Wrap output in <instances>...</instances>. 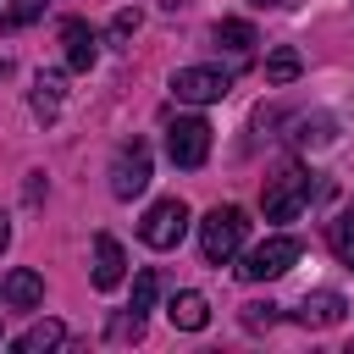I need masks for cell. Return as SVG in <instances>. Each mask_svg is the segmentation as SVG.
I'll return each instance as SVG.
<instances>
[{
  "instance_id": "6da1fadb",
  "label": "cell",
  "mask_w": 354,
  "mask_h": 354,
  "mask_svg": "<svg viewBox=\"0 0 354 354\" xmlns=\"http://www.w3.org/2000/svg\"><path fill=\"white\" fill-rule=\"evenodd\" d=\"M243 232H249V216H243L238 205H216V210L199 221V254H205L210 266H227V260L238 254Z\"/></svg>"
},
{
  "instance_id": "7a4b0ae2",
  "label": "cell",
  "mask_w": 354,
  "mask_h": 354,
  "mask_svg": "<svg viewBox=\"0 0 354 354\" xmlns=\"http://www.w3.org/2000/svg\"><path fill=\"white\" fill-rule=\"evenodd\" d=\"M260 205H266V221H293V216L310 205V171H299V166H282L277 177H266V194H260Z\"/></svg>"
},
{
  "instance_id": "3957f363",
  "label": "cell",
  "mask_w": 354,
  "mask_h": 354,
  "mask_svg": "<svg viewBox=\"0 0 354 354\" xmlns=\"http://www.w3.org/2000/svg\"><path fill=\"white\" fill-rule=\"evenodd\" d=\"M293 266H299V238L277 232V238H266V243H254V249L243 254L238 277H243V282H271V277H282V271H293Z\"/></svg>"
},
{
  "instance_id": "277c9868",
  "label": "cell",
  "mask_w": 354,
  "mask_h": 354,
  "mask_svg": "<svg viewBox=\"0 0 354 354\" xmlns=\"http://www.w3.org/2000/svg\"><path fill=\"white\" fill-rule=\"evenodd\" d=\"M166 155H171V166H205V155H210V122H199V116H177L171 127H166Z\"/></svg>"
},
{
  "instance_id": "5b68a950",
  "label": "cell",
  "mask_w": 354,
  "mask_h": 354,
  "mask_svg": "<svg viewBox=\"0 0 354 354\" xmlns=\"http://www.w3.org/2000/svg\"><path fill=\"white\" fill-rule=\"evenodd\" d=\"M183 232H188V205H183V199H160V205H149V216L138 221V238H144L149 249H177Z\"/></svg>"
},
{
  "instance_id": "8992f818",
  "label": "cell",
  "mask_w": 354,
  "mask_h": 354,
  "mask_svg": "<svg viewBox=\"0 0 354 354\" xmlns=\"http://www.w3.org/2000/svg\"><path fill=\"white\" fill-rule=\"evenodd\" d=\"M227 88H232V77H227L221 66H183V72H171V94L188 100V105L227 100Z\"/></svg>"
},
{
  "instance_id": "52a82bcc",
  "label": "cell",
  "mask_w": 354,
  "mask_h": 354,
  "mask_svg": "<svg viewBox=\"0 0 354 354\" xmlns=\"http://www.w3.org/2000/svg\"><path fill=\"white\" fill-rule=\"evenodd\" d=\"M149 188V144H122L116 149V160H111V194L116 199H133V194H144Z\"/></svg>"
},
{
  "instance_id": "ba28073f",
  "label": "cell",
  "mask_w": 354,
  "mask_h": 354,
  "mask_svg": "<svg viewBox=\"0 0 354 354\" xmlns=\"http://www.w3.org/2000/svg\"><path fill=\"white\" fill-rule=\"evenodd\" d=\"M122 277H127V254H122V243L111 232H100L94 238V288L111 293V288H122Z\"/></svg>"
},
{
  "instance_id": "9c48e42d",
  "label": "cell",
  "mask_w": 354,
  "mask_h": 354,
  "mask_svg": "<svg viewBox=\"0 0 354 354\" xmlns=\"http://www.w3.org/2000/svg\"><path fill=\"white\" fill-rule=\"evenodd\" d=\"M61 44H66V66L72 72H88L94 66V55H100V39H94V28L88 22H61Z\"/></svg>"
},
{
  "instance_id": "30bf717a",
  "label": "cell",
  "mask_w": 354,
  "mask_h": 354,
  "mask_svg": "<svg viewBox=\"0 0 354 354\" xmlns=\"http://www.w3.org/2000/svg\"><path fill=\"white\" fill-rule=\"evenodd\" d=\"M0 299L11 310H33V304H44V277L39 271H6L0 277Z\"/></svg>"
},
{
  "instance_id": "8fae6325",
  "label": "cell",
  "mask_w": 354,
  "mask_h": 354,
  "mask_svg": "<svg viewBox=\"0 0 354 354\" xmlns=\"http://www.w3.org/2000/svg\"><path fill=\"white\" fill-rule=\"evenodd\" d=\"M61 100H66V77L61 72H39L33 77V116L39 122H55L61 116Z\"/></svg>"
},
{
  "instance_id": "7c38bea8",
  "label": "cell",
  "mask_w": 354,
  "mask_h": 354,
  "mask_svg": "<svg viewBox=\"0 0 354 354\" xmlns=\"http://www.w3.org/2000/svg\"><path fill=\"white\" fill-rule=\"evenodd\" d=\"M166 315H171V326H183V332H199V326L210 321V304H205V293H194V288H183V293H171V304H166Z\"/></svg>"
},
{
  "instance_id": "4fadbf2b",
  "label": "cell",
  "mask_w": 354,
  "mask_h": 354,
  "mask_svg": "<svg viewBox=\"0 0 354 354\" xmlns=\"http://www.w3.org/2000/svg\"><path fill=\"white\" fill-rule=\"evenodd\" d=\"M343 310H348V304H343V293H310V299H304V310H299V321H304V326H337V321H343Z\"/></svg>"
},
{
  "instance_id": "5bb4252c",
  "label": "cell",
  "mask_w": 354,
  "mask_h": 354,
  "mask_svg": "<svg viewBox=\"0 0 354 354\" xmlns=\"http://www.w3.org/2000/svg\"><path fill=\"white\" fill-rule=\"evenodd\" d=\"M61 337H66L61 321H39V326H28V332L17 337V354H44V348H55Z\"/></svg>"
},
{
  "instance_id": "9a60e30c",
  "label": "cell",
  "mask_w": 354,
  "mask_h": 354,
  "mask_svg": "<svg viewBox=\"0 0 354 354\" xmlns=\"http://www.w3.org/2000/svg\"><path fill=\"white\" fill-rule=\"evenodd\" d=\"M216 44H227V50H238V55H249L260 39H254V28L249 22H238V17H227V22H216Z\"/></svg>"
},
{
  "instance_id": "2e32d148",
  "label": "cell",
  "mask_w": 354,
  "mask_h": 354,
  "mask_svg": "<svg viewBox=\"0 0 354 354\" xmlns=\"http://www.w3.org/2000/svg\"><path fill=\"white\" fill-rule=\"evenodd\" d=\"M299 72H304L299 50H271V55H266V83H293Z\"/></svg>"
},
{
  "instance_id": "e0dca14e",
  "label": "cell",
  "mask_w": 354,
  "mask_h": 354,
  "mask_svg": "<svg viewBox=\"0 0 354 354\" xmlns=\"http://www.w3.org/2000/svg\"><path fill=\"white\" fill-rule=\"evenodd\" d=\"M155 293H160V277H155V271H138V277H133V304H127V310H133V315H149V310H155Z\"/></svg>"
},
{
  "instance_id": "ac0fdd59",
  "label": "cell",
  "mask_w": 354,
  "mask_h": 354,
  "mask_svg": "<svg viewBox=\"0 0 354 354\" xmlns=\"http://www.w3.org/2000/svg\"><path fill=\"white\" fill-rule=\"evenodd\" d=\"M326 238H332V254H337V260H343V266L354 271V216H337Z\"/></svg>"
},
{
  "instance_id": "d6986e66",
  "label": "cell",
  "mask_w": 354,
  "mask_h": 354,
  "mask_svg": "<svg viewBox=\"0 0 354 354\" xmlns=\"http://www.w3.org/2000/svg\"><path fill=\"white\" fill-rule=\"evenodd\" d=\"M293 138H299L304 149H310V144L321 149V144H332V122H326V116H315V122H299V133H293Z\"/></svg>"
},
{
  "instance_id": "ffe728a7",
  "label": "cell",
  "mask_w": 354,
  "mask_h": 354,
  "mask_svg": "<svg viewBox=\"0 0 354 354\" xmlns=\"http://www.w3.org/2000/svg\"><path fill=\"white\" fill-rule=\"evenodd\" d=\"M133 33H138V11L127 6V11L111 17V44H122V39H133Z\"/></svg>"
},
{
  "instance_id": "44dd1931",
  "label": "cell",
  "mask_w": 354,
  "mask_h": 354,
  "mask_svg": "<svg viewBox=\"0 0 354 354\" xmlns=\"http://www.w3.org/2000/svg\"><path fill=\"white\" fill-rule=\"evenodd\" d=\"M277 304H243V326H271L277 315H271Z\"/></svg>"
},
{
  "instance_id": "7402d4cb",
  "label": "cell",
  "mask_w": 354,
  "mask_h": 354,
  "mask_svg": "<svg viewBox=\"0 0 354 354\" xmlns=\"http://www.w3.org/2000/svg\"><path fill=\"white\" fill-rule=\"evenodd\" d=\"M39 11H44V0H17V6H11V22H33Z\"/></svg>"
},
{
  "instance_id": "603a6c76",
  "label": "cell",
  "mask_w": 354,
  "mask_h": 354,
  "mask_svg": "<svg viewBox=\"0 0 354 354\" xmlns=\"http://www.w3.org/2000/svg\"><path fill=\"white\" fill-rule=\"evenodd\" d=\"M249 6H271V11H293L299 0H249Z\"/></svg>"
},
{
  "instance_id": "cb8c5ba5",
  "label": "cell",
  "mask_w": 354,
  "mask_h": 354,
  "mask_svg": "<svg viewBox=\"0 0 354 354\" xmlns=\"http://www.w3.org/2000/svg\"><path fill=\"white\" fill-rule=\"evenodd\" d=\"M6 243H11V221L0 216V254H6Z\"/></svg>"
},
{
  "instance_id": "d4e9b609",
  "label": "cell",
  "mask_w": 354,
  "mask_h": 354,
  "mask_svg": "<svg viewBox=\"0 0 354 354\" xmlns=\"http://www.w3.org/2000/svg\"><path fill=\"white\" fill-rule=\"evenodd\" d=\"M6 72H11V61H6V55H0V77H6Z\"/></svg>"
},
{
  "instance_id": "484cf974",
  "label": "cell",
  "mask_w": 354,
  "mask_h": 354,
  "mask_svg": "<svg viewBox=\"0 0 354 354\" xmlns=\"http://www.w3.org/2000/svg\"><path fill=\"white\" fill-rule=\"evenodd\" d=\"M160 6H166V11H177V6H183V0H160Z\"/></svg>"
},
{
  "instance_id": "4316f807",
  "label": "cell",
  "mask_w": 354,
  "mask_h": 354,
  "mask_svg": "<svg viewBox=\"0 0 354 354\" xmlns=\"http://www.w3.org/2000/svg\"><path fill=\"white\" fill-rule=\"evenodd\" d=\"M0 17H11V6H6V0H0Z\"/></svg>"
}]
</instances>
